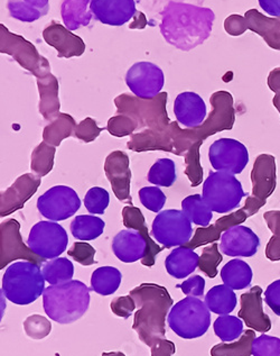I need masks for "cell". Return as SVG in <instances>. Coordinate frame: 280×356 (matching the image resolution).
Here are the masks:
<instances>
[{
    "instance_id": "1",
    "label": "cell",
    "mask_w": 280,
    "mask_h": 356,
    "mask_svg": "<svg viewBox=\"0 0 280 356\" xmlns=\"http://www.w3.org/2000/svg\"><path fill=\"white\" fill-rule=\"evenodd\" d=\"M212 111L204 123L195 129H182L172 122L165 131L150 133V146L155 151L185 156L187 152H200L202 144L210 136L222 131L234 129L236 111L234 97L228 91H216L210 98Z\"/></svg>"
},
{
    "instance_id": "2",
    "label": "cell",
    "mask_w": 280,
    "mask_h": 356,
    "mask_svg": "<svg viewBox=\"0 0 280 356\" xmlns=\"http://www.w3.org/2000/svg\"><path fill=\"white\" fill-rule=\"evenodd\" d=\"M214 17L210 8L170 3L161 12V35L178 50H193L211 35Z\"/></svg>"
},
{
    "instance_id": "3",
    "label": "cell",
    "mask_w": 280,
    "mask_h": 356,
    "mask_svg": "<svg viewBox=\"0 0 280 356\" xmlns=\"http://www.w3.org/2000/svg\"><path fill=\"white\" fill-rule=\"evenodd\" d=\"M138 310L134 314L132 330L141 342L152 348L166 335V318L174 300L165 286L141 284L130 291Z\"/></svg>"
},
{
    "instance_id": "4",
    "label": "cell",
    "mask_w": 280,
    "mask_h": 356,
    "mask_svg": "<svg viewBox=\"0 0 280 356\" xmlns=\"http://www.w3.org/2000/svg\"><path fill=\"white\" fill-rule=\"evenodd\" d=\"M90 289L79 280L47 286L43 308L47 317L59 324H72L88 312Z\"/></svg>"
},
{
    "instance_id": "5",
    "label": "cell",
    "mask_w": 280,
    "mask_h": 356,
    "mask_svg": "<svg viewBox=\"0 0 280 356\" xmlns=\"http://www.w3.org/2000/svg\"><path fill=\"white\" fill-rule=\"evenodd\" d=\"M40 266L30 261L12 263L3 275V295L18 306L37 300L45 290L44 275Z\"/></svg>"
},
{
    "instance_id": "6",
    "label": "cell",
    "mask_w": 280,
    "mask_h": 356,
    "mask_svg": "<svg viewBox=\"0 0 280 356\" xmlns=\"http://www.w3.org/2000/svg\"><path fill=\"white\" fill-rule=\"evenodd\" d=\"M167 92H161L152 99L121 94L114 98V105L117 107V115L132 117L139 124V129L165 131L172 123L167 113Z\"/></svg>"
},
{
    "instance_id": "7",
    "label": "cell",
    "mask_w": 280,
    "mask_h": 356,
    "mask_svg": "<svg viewBox=\"0 0 280 356\" xmlns=\"http://www.w3.org/2000/svg\"><path fill=\"white\" fill-rule=\"evenodd\" d=\"M167 321L170 330L182 339H199L210 327L211 312L199 298L186 297L172 307Z\"/></svg>"
},
{
    "instance_id": "8",
    "label": "cell",
    "mask_w": 280,
    "mask_h": 356,
    "mask_svg": "<svg viewBox=\"0 0 280 356\" xmlns=\"http://www.w3.org/2000/svg\"><path fill=\"white\" fill-rule=\"evenodd\" d=\"M248 193L236 175L219 171H211L203 184L202 197L214 213L225 215L239 207Z\"/></svg>"
},
{
    "instance_id": "9",
    "label": "cell",
    "mask_w": 280,
    "mask_h": 356,
    "mask_svg": "<svg viewBox=\"0 0 280 356\" xmlns=\"http://www.w3.org/2000/svg\"><path fill=\"white\" fill-rule=\"evenodd\" d=\"M0 52L12 56L18 65L30 71L36 80L52 73L50 62L38 53L35 45L23 36L9 32L3 24H0Z\"/></svg>"
},
{
    "instance_id": "10",
    "label": "cell",
    "mask_w": 280,
    "mask_h": 356,
    "mask_svg": "<svg viewBox=\"0 0 280 356\" xmlns=\"http://www.w3.org/2000/svg\"><path fill=\"white\" fill-rule=\"evenodd\" d=\"M252 193L245 200L243 209L249 218L267 204L277 186V167L274 155L260 154L251 171Z\"/></svg>"
},
{
    "instance_id": "11",
    "label": "cell",
    "mask_w": 280,
    "mask_h": 356,
    "mask_svg": "<svg viewBox=\"0 0 280 356\" xmlns=\"http://www.w3.org/2000/svg\"><path fill=\"white\" fill-rule=\"evenodd\" d=\"M152 235L163 248L184 246L192 240V222L183 211H161L152 222Z\"/></svg>"
},
{
    "instance_id": "12",
    "label": "cell",
    "mask_w": 280,
    "mask_h": 356,
    "mask_svg": "<svg viewBox=\"0 0 280 356\" xmlns=\"http://www.w3.org/2000/svg\"><path fill=\"white\" fill-rule=\"evenodd\" d=\"M69 244L67 231L60 224L41 220L30 229L27 245L44 260H53L64 253Z\"/></svg>"
},
{
    "instance_id": "13",
    "label": "cell",
    "mask_w": 280,
    "mask_h": 356,
    "mask_svg": "<svg viewBox=\"0 0 280 356\" xmlns=\"http://www.w3.org/2000/svg\"><path fill=\"white\" fill-rule=\"evenodd\" d=\"M81 207L76 190L67 186H55L37 199V209L51 222H62L74 216Z\"/></svg>"
},
{
    "instance_id": "14",
    "label": "cell",
    "mask_w": 280,
    "mask_h": 356,
    "mask_svg": "<svg viewBox=\"0 0 280 356\" xmlns=\"http://www.w3.org/2000/svg\"><path fill=\"white\" fill-rule=\"evenodd\" d=\"M16 260L30 261L38 266L44 264V259L36 255L30 246L23 242L21 224L16 219H8L0 225V270Z\"/></svg>"
},
{
    "instance_id": "15",
    "label": "cell",
    "mask_w": 280,
    "mask_h": 356,
    "mask_svg": "<svg viewBox=\"0 0 280 356\" xmlns=\"http://www.w3.org/2000/svg\"><path fill=\"white\" fill-rule=\"evenodd\" d=\"M209 160L219 172L240 175L249 163L248 149L234 138H219L210 146Z\"/></svg>"
},
{
    "instance_id": "16",
    "label": "cell",
    "mask_w": 280,
    "mask_h": 356,
    "mask_svg": "<svg viewBox=\"0 0 280 356\" xmlns=\"http://www.w3.org/2000/svg\"><path fill=\"white\" fill-rule=\"evenodd\" d=\"M165 76L161 67L152 62H137L125 74V85L134 96L152 99L161 94Z\"/></svg>"
},
{
    "instance_id": "17",
    "label": "cell",
    "mask_w": 280,
    "mask_h": 356,
    "mask_svg": "<svg viewBox=\"0 0 280 356\" xmlns=\"http://www.w3.org/2000/svg\"><path fill=\"white\" fill-rule=\"evenodd\" d=\"M105 172L118 200L134 206L130 195L132 170L127 153L123 151L111 152L105 161Z\"/></svg>"
},
{
    "instance_id": "18",
    "label": "cell",
    "mask_w": 280,
    "mask_h": 356,
    "mask_svg": "<svg viewBox=\"0 0 280 356\" xmlns=\"http://www.w3.org/2000/svg\"><path fill=\"white\" fill-rule=\"evenodd\" d=\"M42 184V178L34 173H25L15 182L1 191L0 195V217H6L19 211L32 198Z\"/></svg>"
},
{
    "instance_id": "19",
    "label": "cell",
    "mask_w": 280,
    "mask_h": 356,
    "mask_svg": "<svg viewBox=\"0 0 280 356\" xmlns=\"http://www.w3.org/2000/svg\"><path fill=\"white\" fill-rule=\"evenodd\" d=\"M260 238L247 226L238 225L222 234L220 250L231 257H251L257 254Z\"/></svg>"
},
{
    "instance_id": "20",
    "label": "cell",
    "mask_w": 280,
    "mask_h": 356,
    "mask_svg": "<svg viewBox=\"0 0 280 356\" xmlns=\"http://www.w3.org/2000/svg\"><path fill=\"white\" fill-rule=\"evenodd\" d=\"M263 289L254 286L240 297V310L238 317L245 321L247 327L259 333H268L272 330V321L263 312Z\"/></svg>"
},
{
    "instance_id": "21",
    "label": "cell",
    "mask_w": 280,
    "mask_h": 356,
    "mask_svg": "<svg viewBox=\"0 0 280 356\" xmlns=\"http://www.w3.org/2000/svg\"><path fill=\"white\" fill-rule=\"evenodd\" d=\"M90 10L100 23L121 26L139 15L134 0H91Z\"/></svg>"
},
{
    "instance_id": "22",
    "label": "cell",
    "mask_w": 280,
    "mask_h": 356,
    "mask_svg": "<svg viewBox=\"0 0 280 356\" xmlns=\"http://www.w3.org/2000/svg\"><path fill=\"white\" fill-rule=\"evenodd\" d=\"M43 38L50 47L58 51L59 58H78L85 52L87 47L80 36L76 35L70 29L55 21L45 27Z\"/></svg>"
},
{
    "instance_id": "23",
    "label": "cell",
    "mask_w": 280,
    "mask_h": 356,
    "mask_svg": "<svg viewBox=\"0 0 280 356\" xmlns=\"http://www.w3.org/2000/svg\"><path fill=\"white\" fill-rule=\"evenodd\" d=\"M174 114L177 123L185 129H195L207 120V105L200 95L185 91L176 97Z\"/></svg>"
},
{
    "instance_id": "24",
    "label": "cell",
    "mask_w": 280,
    "mask_h": 356,
    "mask_svg": "<svg viewBox=\"0 0 280 356\" xmlns=\"http://www.w3.org/2000/svg\"><path fill=\"white\" fill-rule=\"evenodd\" d=\"M248 218V215L245 213L243 208H240L234 213H231L230 215H225V216L218 219L213 225H210L209 227L198 228L193 235L192 240L184 246L195 250L200 246L218 242L220 237L222 236V234L228 231L229 228L243 224Z\"/></svg>"
},
{
    "instance_id": "25",
    "label": "cell",
    "mask_w": 280,
    "mask_h": 356,
    "mask_svg": "<svg viewBox=\"0 0 280 356\" xmlns=\"http://www.w3.org/2000/svg\"><path fill=\"white\" fill-rule=\"evenodd\" d=\"M112 251L121 262H137L146 257L147 242L139 232L123 229L114 237Z\"/></svg>"
},
{
    "instance_id": "26",
    "label": "cell",
    "mask_w": 280,
    "mask_h": 356,
    "mask_svg": "<svg viewBox=\"0 0 280 356\" xmlns=\"http://www.w3.org/2000/svg\"><path fill=\"white\" fill-rule=\"evenodd\" d=\"M123 222L125 227L128 229H134L139 232L147 242V254L145 259L141 260V264L152 268L155 264V259L164 248L158 245L155 241L152 240L149 235L148 228L145 222V217L139 208L134 207V206H125L123 209Z\"/></svg>"
},
{
    "instance_id": "27",
    "label": "cell",
    "mask_w": 280,
    "mask_h": 356,
    "mask_svg": "<svg viewBox=\"0 0 280 356\" xmlns=\"http://www.w3.org/2000/svg\"><path fill=\"white\" fill-rule=\"evenodd\" d=\"M36 81H37L38 94H40L38 111L45 120L52 122L61 114L59 81L52 73Z\"/></svg>"
},
{
    "instance_id": "28",
    "label": "cell",
    "mask_w": 280,
    "mask_h": 356,
    "mask_svg": "<svg viewBox=\"0 0 280 356\" xmlns=\"http://www.w3.org/2000/svg\"><path fill=\"white\" fill-rule=\"evenodd\" d=\"M200 257L194 250L186 246L174 248L165 260V268L168 275L175 279H184L199 268Z\"/></svg>"
},
{
    "instance_id": "29",
    "label": "cell",
    "mask_w": 280,
    "mask_h": 356,
    "mask_svg": "<svg viewBox=\"0 0 280 356\" xmlns=\"http://www.w3.org/2000/svg\"><path fill=\"white\" fill-rule=\"evenodd\" d=\"M9 15L23 23H33L50 12V0H8Z\"/></svg>"
},
{
    "instance_id": "30",
    "label": "cell",
    "mask_w": 280,
    "mask_h": 356,
    "mask_svg": "<svg viewBox=\"0 0 280 356\" xmlns=\"http://www.w3.org/2000/svg\"><path fill=\"white\" fill-rule=\"evenodd\" d=\"M91 0H63L61 15L67 29L76 31L82 26H88L92 19L90 8Z\"/></svg>"
},
{
    "instance_id": "31",
    "label": "cell",
    "mask_w": 280,
    "mask_h": 356,
    "mask_svg": "<svg viewBox=\"0 0 280 356\" xmlns=\"http://www.w3.org/2000/svg\"><path fill=\"white\" fill-rule=\"evenodd\" d=\"M254 272L248 263L243 260H231L221 270V279L232 290H243L252 282Z\"/></svg>"
},
{
    "instance_id": "32",
    "label": "cell",
    "mask_w": 280,
    "mask_h": 356,
    "mask_svg": "<svg viewBox=\"0 0 280 356\" xmlns=\"http://www.w3.org/2000/svg\"><path fill=\"white\" fill-rule=\"evenodd\" d=\"M236 296L234 290L225 284L211 288L205 296V304L211 313L225 316L232 313L236 307Z\"/></svg>"
},
{
    "instance_id": "33",
    "label": "cell",
    "mask_w": 280,
    "mask_h": 356,
    "mask_svg": "<svg viewBox=\"0 0 280 356\" xmlns=\"http://www.w3.org/2000/svg\"><path fill=\"white\" fill-rule=\"evenodd\" d=\"M76 129V123L73 117L61 113L55 120H53L49 125L45 126L43 131V142L58 147L65 138L73 136Z\"/></svg>"
},
{
    "instance_id": "34",
    "label": "cell",
    "mask_w": 280,
    "mask_h": 356,
    "mask_svg": "<svg viewBox=\"0 0 280 356\" xmlns=\"http://www.w3.org/2000/svg\"><path fill=\"white\" fill-rule=\"evenodd\" d=\"M123 280L121 272L114 266H103L91 275V289L98 295L110 296L119 289Z\"/></svg>"
},
{
    "instance_id": "35",
    "label": "cell",
    "mask_w": 280,
    "mask_h": 356,
    "mask_svg": "<svg viewBox=\"0 0 280 356\" xmlns=\"http://www.w3.org/2000/svg\"><path fill=\"white\" fill-rule=\"evenodd\" d=\"M105 222L94 215H80L72 220L71 233L74 238L80 241H94L103 235Z\"/></svg>"
},
{
    "instance_id": "36",
    "label": "cell",
    "mask_w": 280,
    "mask_h": 356,
    "mask_svg": "<svg viewBox=\"0 0 280 356\" xmlns=\"http://www.w3.org/2000/svg\"><path fill=\"white\" fill-rule=\"evenodd\" d=\"M182 211L193 224L202 227H209L213 218V211L209 207L201 195H192L182 202Z\"/></svg>"
},
{
    "instance_id": "37",
    "label": "cell",
    "mask_w": 280,
    "mask_h": 356,
    "mask_svg": "<svg viewBox=\"0 0 280 356\" xmlns=\"http://www.w3.org/2000/svg\"><path fill=\"white\" fill-rule=\"evenodd\" d=\"M43 275L46 282L51 286L65 284L72 280L74 275L73 263L67 257H56L45 262L42 268Z\"/></svg>"
},
{
    "instance_id": "38",
    "label": "cell",
    "mask_w": 280,
    "mask_h": 356,
    "mask_svg": "<svg viewBox=\"0 0 280 356\" xmlns=\"http://www.w3.org/2000/svg\"><path fill=\"white\" fill-rule=\"evenodd\" d=\"M256 332L248 330L243 332L239 341L234 343H221L211 348V356H251Z\"/></svg>"
},
{
    "instance_id": "39",
    "label": "cell",
    "mask_w": 280,
    "mask_h": 356,
    "mask_svg": "<svg viewBox=\"0 0 280 356\" xmlns=\"http://www.w3.org/2000/svg\"><path fill=\"white\" fill-rule=\"evenodd\" d=\"M147 180L156 187H172L176 181L175 162L167 158L156 161L149 170Z\"/></svg>"
},
{
    "instance_id": "40",
    "label": "cell",
    "mask_w": 280,
    "mask_h": 356,
    "mask_svg": "<svg viewBox=\"0 0 280 356\" xmlns=\"http://www.w3.org/2000/svg\"><path fill=\"white\" fill-rule=\"evenodd\" d=\"M56 147L50 144L42 142L36 146L30 156V170L38 177H45L49 175L54 167Z\"/></svg>"
},
{
    "instance_id": "41",
    "label": "cell",
    "mask_w": 280,
    "mask_h": 356,
    "mask_svg": "<svg viewBox=\"0 0 280 356\" xmlns=\"http://www.w3.org/2000/svg\"><path fill=\"white\" fill-rule=\"evenodd\" d=\"M213 330L222 342H234L243 335V323L236 316H220L219 318L214 321Z\"/></svg>"
},
{
    "instance_id": "42",
    "label": "cell",
    "mask_w": 280,
    "mask_h": 356,
    "mask_svg": "<svg viewBox=\"0 0 280 356\" xmlns=\"http://www.w3.org/2000/svg\"><path fill=\"white\" fill-rule=\"evenodd\" d=\"M263 219L272 236L265 246V257L272 262L280 261V211H269L263 213Z\"/></svg>"
},
{
    "instance_id": "43",
    "label": "cell",
    "mask_w": 280,
    "mask_h": 356,
    "mask_svg": "<svg viewBox=\"0 0 280 356\" xmlns=\"http://www.w3.org/2000/svg\"><path fill=\"white\" fill-rule=\"evenodd\" d=\"M223 261V257L219 251V245L212 243V245L207 246L200 257L199 269L210 279H214L218 275V266Z\"/></svg>"
},
{
    "instance_id": "44",
    "label": "cell",
    "mask_w": 280,
    "mask_h": 356,
    "mask_svg": "<svg viewBox=\"0 0 280 356\" xmlns=\"http://www.w3.org/2000/svg\"><path fill=\"white\" fill-rule=\"evenodd\" d=\"M139 129L137 120L128 115H117L108 120L107 129L114 138L132 136L136 129Z\"/></svg>"
},
{
    "instance_id": "45",
    "label": "cell",
    "mask_w": 280,
    "mask_h": 356,
    "mask_svg": "<svg viewBox=\"0 0 280 356\" xmlns=\"http://www.w3.org/2000/svg\"><path fill=\"white\" fill-rule=\"evenodd\" d=\"M110 196L107 190L101 187H94L89 190L85 197V206L92 215H103L108 208Z\"/></svg>"
},
{
    "instance_id": "46",
    "label": "cell",
    "mask_w": 280,
    "mask_h": 356,
    "mask_svg": "<svg viewBox=\"0 0 280 356\" xmlns=\"http://www.w3.org/2000/svg\"><path fill=\"white\" fill-rule=\"evenodd\" d=\"M24 330L33 339H43L52 332V324L44 316L32 315L24 321Z\"/></svg>"
},
{
    "instance_id": "47",
    "label": "cell",
    "mask_w": 280,
    "mask_h": 356,
    "mask_svg": "<svg viewBox=\"0 0 280 356\" xmlns=\"http://www.w3.org/2000/svg\"><path fill=\"white\" fill-rule=\"evenodd\" d=\"M140 202L143 207L152 211V213H161L164 206L166 204V196L158 187H143L139 190Z\"/></svg>"
},
{
    "instance_id": "48",
    "label": "cell",
    "mask_w": 280,
    "mask_h": 356,
    "mask_svg": "<svg viewBox=\"0 0 280 356\" xmlns=\"http://www.w3.org/2000/svg\"><path fill=\"white\" fill-rule=\"evenodd\" d=\"M254 356H280V339L274 336L263 335L254 339L252 344Z\"/></svg>"
},
{
    "instance_id": "49",
    "label": "cell",
    "mask_w": 280,
    "mask_h": 356,
    "mask_svg": "<svg viewBox=\"0 0 280 356\" xmlns=\"http://www.w3.org/2000/svg\"><path fill=\"white\" fill-rule=\"evenodd\" d=\"M96 248L85 242L74 243L73 246L67 251L69 257L83 266H90L96 263Z\"/></svg>"
},
{
    "instance_id": "50",
    "label": "cell",
    "mask_w": 280,
    "mask_h": 356,
    "mask_svg": "<svg viewBox=\"0 0 280 356\" xmlns=\"http://www.w3.org/2000/svg\"><path fill=\"white\" fill-rule=\"evenodd\" d=\"M105 129L103 127H99L96 120H92L91 117H87L85 120H82L81 123L76 125L73 136L85 143H91L99 138V135Z\"/></svg>"
},
{
    "instance_id": "51",
    "label": "cell",
    "mask_w": 280,
    "mask_h": 356,
    "mask_svg": "<svg viewBox=\"0 0 280 356\" xmlns=\"http://www.w3.org/2000/svg\"><path fill=\"white\" fill-rule=\"evenodd\" d=\"M136 301L134 300L132 296H123V297H117L111 301L110 309L114 315L121 318H129L134 310L136 309Z\"/></svg>"
},
{
    "instance_id": "52",
    "label": "cell",
    "mask_w": 280,
    "mask_h": 356,
    "mask_svg": "<svg viewBox=\"0 0 280 356\" xmlns=\"http://www.w3.org/2000/svg\"><path fill=\"white\" fill-rule=\"evenodd\" d=\"M178 288H181L182 291L187 297H195L201 298L204 296L205 280L201 275H193L185 280L183 284H180Z\"/></svg>"
},
{
    "instance_id": "53",
    "label": "cell",
    "mask_w": 280,
    "mask_h": 356,
    "mask_svg": "<svg viewBox=\"0 0 280 356\" xmlns=\"http://www.w3.org/2000/svg\"><path fill=\"white\" fill-rule=\"evenodd\" d=\"M265 302L274 314L280 317V279L267 286L265 291Z\"/></svg>"
},
{
    "instance_id": "54",
    "label": "cell",
    "mask_w": 280,
    "mask_h": 356,
    "mask_svg": "<svg viewBox=\"0 0 280 356\" xmlns=\"http://www.w3.org/2000/svg\"><path fill=\"white\" fill-rule=\"evenodd\" d=\"M150 350L152 356H173L176 353L175 344L165 339H159L152 345Z\"/></svg>"
},
{
    "instance_id": "55",
    "label": "cell",
    "mask_w": 280,
    "mask_h": 356,
    "mask_svg": "<svg viewBox=\"0 0 280 356\" xmlns=\"http://www.w3.org/2000/svg\"><path fill=\"white\" fill-rule=\"evenodd\" d=\"M263 12L274 16V17H280V0H258Z\"/></svg>"
},
{
    "instance_id": "56",
    "label": "cell",
    "mask_w": 280,
    "mask_h": 356,
    "mask_svg": "<svg viewBox=\"0 0 280 356\" xmlns=\"http://www.w3.org/2000/svg\"><path fill=\"white\" fill-rule=\"evenodd\" d=\"M268 85L272 91H276L277 94L280 92V69L272 71L269 76Z\"/></svg>"
},
{
    "instance_id": "57",
    "label": "cell",
    "mask_w": 280,
    "mask_h": 356,
    "mask_svg": "<svg viewBox=\"0 0 280 356\" xmlns=\"http://www.w3.org/2000/svg\"><path fill=\"white\" fill-rule=\"evenodd\" d=\"M272 102H274V107L277 108V111H279L280 114V92L279 94L276 95L274 96V100H272Z\"/></svg>"
},
{
    "instance_id": "58",
    "label": "cell",
    "mask_w": 280,
    "mask_h": 356,
    "mask_svg": "<svg viewBox=\"0 0 280 356\" xmlns=\"http://www.w3.org/2000/svg\"><path fill=\"white\" fill-rule=\"evenodd\" d=\"M101 356H125L123 352H109V353H103Z\"/></svg>"
}]
</instances>
